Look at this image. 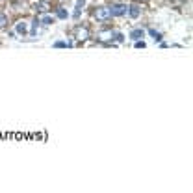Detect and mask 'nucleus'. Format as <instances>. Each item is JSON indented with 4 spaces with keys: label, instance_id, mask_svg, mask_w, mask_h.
<instances>
[{
    "label": "nucleus",
    "instance_id": "nucleus-1",
    "mask_svg": "<svg viewBox=\"0 0 193 193\" xmlns=\"http://www.w3.org/2000/svg\"><path fill=\"white\" fill-rule=\"evenodd\" d=\"M93 17H95L97 20H100V22L108 20V19L112 17V13H110V7H106V6H100V7H97V9L93 11Z\"/></svg>",
    "mask_w": 193,
    "mask_h": 193
},
{
    "label": "nucleus",
    "instance_id": "nucleus-2",
    "mask_svg": "<svg viewBox=\"0 0 193 193\" xmlns=\"http://www.w3.org/2000/svg\"><path fill=\"white\" fill-rule=\"evenodd\" d=\"M74 37H76L78 41L89 39V28H86V26H76V28H74Z\"/></svg>",
    "mask_w": 193,
    "mask_h": 193
},
{
    "label": "nucleus",
    "instance_id": "nucleus-3",
    "mask_svg": "<svg viewBox=\"0 0 193 193\" xmlns=\"http://www.w3.org/2000/svg\"><path fill=\"white\" fill-rule=\"evenodd\" d=\"M110 13H112V17H121V15L126 13V6L125 4H115V6L110 7Z\"/></svg>",
    "mask_w": 193,
    "mask_h": 193
},
{
    "label": "nucleus",
    "instance_id": "nucleus-4",
    "mask_svg": "<svg viewBox=\"0 0 193 193\" xmlns=\"http://www.w3.org/2000/svg\"><path fill=\"white\" fill-rule=\"evenodd\" d=\"M48 9H50V4L46 0H41L35 4V11H39V13H48Z\"/></svg>",
    "mask_w": 193,
    "mask_h": 193
},
{
    "label": "nucleus",
    "instance_id": "nucleus-5",
    "mask_svg": "<svg viewBox=\"0 0 193 193\" xmlns=\"http://www.w3.org/2000/svg\"><path fill=\"white\" fill-rule=\"evenodd\" d=\"M99 39L100 41H110V39H113V32L112 30H102V32H99Z\"/></svg>",
    "mask_w": 193,
    "mask_h": 193
},
{
    "label": "nucleus",
    "instance_id": "nucleus-6",
    "mask_svg": "<svg viewBox=\"0 0 193 193\" xmlns=\"http://www.w3.org/2000/svg\"><path fill=\"white\" fill-rule=\"evenodd\" d=\"M139 11H141V9H139V6H138V4H132V6L128 7V13H130V17H132V19H138V17H139Z\"/></svg>",
    "mask_w": 193,
    "mask_h": 193
},
{
    "label": "nucleus",
    "instance_id": "nucleus-7",
    "mask_svg": "<svg viewBox=\"0 0 193 193\" xmlns=\"http://www.w3.org/2000/svg\"><path fill=\"white\" fill-rule=\"evenodd\" d=\"M143 35H145V32H143L141 28H138V30H132V32H130V39H134V41H139Z\"/></svg>",
    "mask_w": 193,
    "mask_h": 193
},
{
    "label": "nucleus",
    "instance_id": "nucleus-8",
    "mask_svg": "<svg viewBox=\"0 0 193 193\" xmlns=\"http://www.w3.org/2000/svg\"><path fill=\"white\" fill-rule=\"evenodd\" d=\"M84 4H86V0H76V7H74V13H72V17H74V19H78V17H80Z\"/></svg>",
    "mask_w": 193,
    "mask_h": 193
},
{
    "label": "nucleus",
    "instance_id": "nucleus-9",
    "mask_svg": "<svg viewBox=\"0 0 193 193\" xmlns=\"http://www.w3.org/2000/svg\"><path fill=\"white\" fill-rule=\"evenodd\" d=\"M37 32H39V20L35 19V20H32V32H30V33H32V37H35V35H37Z\"/></svg>",
    "mask_w": 193,
    "mask_h": 193
},
{
    "label": "nucleus",
    "instance_id": "nucleus-10",
    "mask_svg": "<svg viewBox=\"0 0 193 193\" xmlns=\"http://www.w3.org/2000/svg\"><path fill=\"white\" fill-rule=\"evenodd\" d=\"M17 32H19L20 35H24V33L28 32V28H26V22H19V24H17Z\"/></svg>",
    "mask_w": 193,
    "mask_h": 193
},
{
    "label": "nucleus",
    "instance_id": "nucleus-11",
    "mask_svg": "<svg viewBox=\"0 0 193 193\" xmlns=\"http://www.w3.org/2000/svg\"><path fill=\"white\" fill-rule=\"evenodd\" d=\"M39 22H41V24H45V26H50V24H52V22H54V19H52V17H48V15H46V17H43V19H41V20H39Z\"/></svg>",
    "mask_w": 193,
    "mask_h": 193
},
{
    "label": "nucleus",
    "instance_id": "nucleus-12",
    "mask_svg": "<svg viewBox=\"0 0 193 193\" xmlns=\"http://www.w3.org/2000/svg\"><path fill=\"white\" fill-rule=\"evenodd\" d=\"M149 33L152 35L154 41H162V33H160V32H156V30H149Z\"/></svg>",
    "mask_w": 193,
    "mask_h": 193
},
{
    "label": "nucleus",
    "instance_id": "nucleus-13",
    "mask_svg": "<svg viewBox=\"0 0 193 193\" xmlns=\"http://www.w3.org/2000/svg\"><path fill=\"white\" fill-rule=\"evenodd\" d=\"M7 26V17L4 13H0V28H6Z\"/></svg>",
    "mask_w": 193,
    "mask_h": 193
},
{
    "label": "nucleus",
    "instance_id": "nucleus-14",
    "mask_svg": "<svg viewBox=\"0 0 193 193\" xmlns=\"http://www.w3.org/2000/svg\"><path fill=\"white\" fill-rule=\"evenodd\" d=\"M58 17H59V19H67V11H65L63 7H59V9H58Z\"/></svg>",
    "mask_w": 193,
    "mask_h": 193
},
{
    "label": "nucleus",
    "instance_id": "nucleus-15",
    "mask_svg": "<svg viewBox=\"0 0 193 193\" xmlns=\"http://www.w3.org/2000/svg\"><path fill=\"white\" fill-rule=\"evenodd\" d=\"M113 39H115L117 43H123V41H125V35H123V33H113Z\"/></svg>",
    "mask_w": 193,
    "mask_h": 193
},
{
    "label": "nucleus",
    "instance_id": "nucleus-16",
    "mask_svg": "<svg viewBox=\"0 0 193 193\" xmlns=\"http://www.w3.org/2000/svg\"><path fill=\"white\" fill-rule=\"evenodd\" d=\"M54 46H56V48H63V46H67V43H65V41H56Z\"/></svg>",
    "mask_w": 193,
    "mask_h": 193
},
{
    "label": "nucleus",
    "instance_id": "nucleus-17",
    "mask_svg": "<svg viewBox=\"0 0 193 193\" xmlns=\"http://www.w3.org/2000/svg\"><path fill=\"white\" fill-rule=\"evenodd\" d=\"M136 46H138V48H145V43L139 39V41H136Z\"/></svg>",
    "mask_w": 193,
    "mask_h": 193
},
{
    "label": "nucleus",
    "instance_id": "nucleus-18",
    "mask_svg": "<svg viewBox=\"0 0 193 193\" xmlns=\"http://www.w3.org/2000/svg\"><path fill=\"white\" fill-rule=\"evenodd\" d=\"M182 2H184V0H173V4H175V6H180Z\"/></svg>",
    "mask_w": 193,
    "mask_h": 193
},
{
    "label": "nucleus",
    "instance_id": "nucleus-19",
    "mask_svg": "<svg viewBox=\"0 0 193 193\" xmlns=\"http://www.w3.org/2000/svg\"><path fill=\"white\" fill-rule=\"evenodd\" d=\"M141 2H145V0H141Z\"/></svg>",
    "mask_w": 193,
    "mask_h": 193
}]
</instances>
